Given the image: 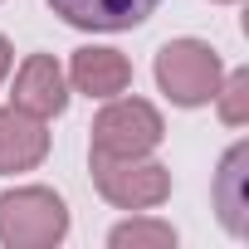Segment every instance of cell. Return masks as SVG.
Masks as SVG:
<instances>
[{
	"mask_svg": "<svg viewBox=\"0 0 249 249\" xmlns=\"http://www.w3.org/2000/svg\"><path fill=\"white\" fill-rule=\"evenodd\" d=\"M69 234V205L49 186H20L0 196V244L49 249Z\"/></svg>",
	"mask_w": 249,
	"mask_h": 249,
	"instance_id": "cell-1",
	"label": "cell"
},
{
	"mask_svg": "<svg viewBox=\"0 0 249 249\" xmlns=\"http://www.w3.org/2000/svg\"><path fill=\"white\" fill-rule=\"evenodd\" d=\"M220 78H225V64L205 39H171L157 54V83L176 107H205Z\"/></svg>",
	"mask_w": 249,
	"mask_h": 249,
	"instance_id": "cell-2",
	"label": "cell"
},
{
	"mask_svg": "<svg viewBox=\"0 0 249 249\" xmlns=\"http://www.w3.org/2000/svg\"><path fill=\"white\" fill-rule=\"evenodd\" d=\"M93 186L117 210H152L171 196V171L152 157H103V152H93Z\"/></svg>",
	"mask_w": 249,
	"mask_h": 249,
	"instance_id": "cell-3",
	"label": "cell"
},
{
	"mask_svg": "<svg viewBox=\"0 0 249 249\" xmlns=\"http://www.w3.org/2000/svg\"><path fill=\"white\" fill-rule=\"evenodd\" d=\"M166 127L161 112L147 98H107V107L93 117V152L103 157H147L152 147H161Z\"/></svg>",
	"mask_w": 249,
	"mask_h": 249,
	"instance_id": "cell-4",
	"label": "cell"
},
{
	"mask_svg": "<svg viewBox=\"0 0 249 249\" xmlns=\"http://www.w3.org/2000/svg\"><path fill=\"white\" fill-rule=\"evenodd\" d=\"M49 157V132H44V117L25 112V107H0V176H15V171H35Z\"/></svg>",
	"mask_w": 249,
	"mask_h": 249,
	"instance_id": "cell-5",
	"label": "cell"
},
{
	"mask_svg": "<svg viewBox=\"0 0 249 249\" xmlns=\"http://www.w3.org/2000/svg\"><path fill=\"white\" fill-rule=\"evenodd\" d=\"M15 107L35 112V117H59L69 107V83L54 54H30L15 73Z\"/></svg>",
	"mask_w": 249,
	"mask_h": 249,
	"instance_id": "cell-6",
	"label": "cell"
},
{
	"mask_svg": "<svg viewBox=\"0 0 249 249\" xmlns=\"http://www.w3.org/2000/svg\"><path fill=\"white\" fill-rule=\"evenodd\" d=\"M54 15L73 30H132L142 25L161 0H49Z\"/></svg>",
	"mask_w": 249,
	"mask_h": 249,
	"instance_id": "cell-7",
	"label": "cell"
},
{
	"mask_svg": "<svg viewBox=\"0 0 249 249\" xmlns=\"http://www.w3.org/2000/svg\"><path fill=\"white\" fill-rule=\"evenodd\" d=\"M69 78L88 98H117V93H127V83H132V64H127V54H117V49H93L88 44V49L73 54Z\"/></svg>",
	"mask_w": 249,
	"mask_h": 249,
	"instance_id": "cell-8",
	"label": "cell"
},
{
	"mask_svg": "<svg viewBox=\"0 0 249 249\" xmlns=\"http://www.w3.org/2000/svg\"><path fill=\"white\" fill-rule=\"evenodd\" d=\"M249 147H230L225 161H220V176H215V210L225 220L230 234H249Z\"/></svg>",
	"mask_w": 249,
	"mask_h": 249,
	"instance_id": "cell-9",
	"label": "cell"
},
{
	"mask_svg": "<svg viewBox=\"0 0 249 249\" xmlns=\"http://www.w3.org/2000/svg\"><path fill=\"white\" fill-rule=\"evenodd\" d=\"M112 249H171L176 244V230L161 225V220H127L107 234Z\"/></svg>",
	"mask_w": 249,
	"mask_h": 249,
	"instance_id": "cell-10",
	"label": "cell"
},
{
	"mask_svg": "<svg viewBox=\"0 0 249 249\" xmlns=\"http://www.w3.org/2000/svg\"><path fill=\"white\" fill-rule=\"evenodd\" d=\"M215 103H220V122L225 127H244L249 122V69H234L230 78H220Z\"/></svg>",
	"mask_w": 249,
	"mask_h": 249,
	"instance_id": "cell-11",
	"label": "cell"
},
{
	"mask_svg": "<svg viewBox=\"0 0 249 249\" xmlns=\"http://www.w3.org/2000/svg\"><path fill=\"white\" fill-rule=\"evenodd\" d=\"M10 64H15V49H10V39H5V35H0V78L10 73Z\"/></svg>",
	"mask_w": 249,
	"mask_h": 249,
	"instance_id": "cell-12",
	"label": "cell"
},
{
	"mask_svg": "<svg viewBox=\"0 0 249 249\" xmlns=\"http://www.w3.org/2000/svg\"><path fill=\"white\" fill-rule=\"evenodd\" d=\"M220 5H234V0H220Z\"/></svg>",
	"mask_w": 249,
	"mask_h": 249,
	"instance_id": "cell-13",
	"label": "cell"
}]
</instances>
